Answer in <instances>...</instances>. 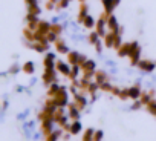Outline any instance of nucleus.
I'll use <instances>...</instances> for the list:
<instances>
[{"label": "nucleus", "mask_w": 156, "mask_h": 141, "mask_svg": "<svg viewBox=\"0 0 156 141\" xmlns=\"http://www.w3.org/2000/svg\"><path fill=\"white\" fill-rule=\"evenodd\" d=\"M57 70H58V72H61V74H64V75H70L72 67L67 66L64 61H57Z\"/></svg>", "instance_id": "39448f33"}, {"label": "nucleus", "mask_w": 156, "mask_h": 141, "mask_svg": "<svg viewBox=\"0 0 156 141\" xmlns=\"http://www.w3.org/2000/svg\"><path fill=\"white\" fill-rule=\"evenodd\" d=\"M94 136H95V130L94 129H87L84 136H83V141H94Z\"/></svg>", "instance_id": "6ab92c4d"}, {"label": "nucleus", "mask_w": 156, "mask_h": 141, "mask_svg": "<svg viewBox=\"0 0 156 141\" xmlns=\"http://www.w3.org/2000/svg\"><path fill=\"white\" fill-rule=\"evenodd\" d=\"M57 51L61 52V54H69V48L64 43H61V42H57Z\"/></svg>", "instance_id": "aec40b11"}, {"label": "nucleus", "mask_w": 156, "mask_h": 141, "mask_svg": "<svg viewBox=\"0 0 156 141\" xmlns=\"http://www.w3.org/2000/svg\"><path fill=\"white\" fill-rule=\"evenodd\" d=\"M69 61L72 64H81V63L86 61V58L81 54H78L76 51H73V52H69Z\"/></svg>", "instance_id": "7ed1b4c3"}, {"label": "nucleus", "mask_w": 156, "mask_h": 141, "mask_svg": "<svg viewBox=\"0 0 156 141\" xmlns=\"http://www.w3.org/2000/svg\"><path fill=\"white\" fill-rule=\"evenodd\" d=\"M87 16H89V14H87V6H86V5H83V6H81V9H80V22H83Z\"/></svg>", "instance_id": "4be33fe9"}, {"label": "nucleus", "mask_w": 156, "mask_h": 141, "mask_svg": "<svg viewBox=\"0 0 156 141\" xmlns=\"http://www.w3.org/2000/svg\"><path fill=\"white\" fill-rule=\"evenodd\" d=\"M138 66H139L141 70H144V72H147V74L153 72V69L156 67L154 63H151V61H145V60H141V61L138 63Z\"/></svg>", "instance_id": "20e7f679"}, {"label": "nucleus", "mask_w": 156, "mask_h": 141, "mask_svg": "<svg viewBox=\"0 0 156 141\" xmlns=\"http://www.w3.org/2000/svg\"><path fill=\"white\" fill-rule=\"evenodd\" d=\"M141 106H142V103H141V101H136V103L132 106V109H139Z\"/></svg>", "instance_id": "c85d7f7f"}, {"label": "nucleus", "mask_w": 156, "mask_h": 141, "mask_svg": "<svg viewBox=\"0 0 156 141\" xmlns=\"http://www.w3.org/2000/svg\"><path fill=\"white\" fill-rule=\"evenodd\" d=\"M19 70H20V66H19V64H14V66H11V69H9V72L16 75V74L19 72Z\"/></svg>", "instance_id": "bb28decb"}, {"label": "nucleus", "mask_w": 156, "mask_h": 141, "mask_svg": "<svg viewBox=\"0 0 156 141\" xmlns=\"http://www.w3.org/2000/svg\"><path fill=\"white\" fill-rule=\"evenodd\" d=\"M106 26H107V19H100L98 20V23H97V32L103 37V35H106Z\"/></svg>", "instance_id": "0eeeda50"}, {"label": "nucleus", "mask_w": 156, "mask_h": 141, "mask_svg": "<svg viewBox=\"0 0 156 141\" xmlns=\"http://www.w3.org/2000/svg\"><path fill=\"white\" fill-rule=\"evenodd\" d=\"M80 107H78L76 104H69V117L73 118V120H78V117H80Z\"/></svg>", "instance_id": "f8f14e48"}, {"label": "nucleus", "mask_w": 156, "mask_h": 141, "mask_svg": "<svg viewBox=\"0 0 156 141\" xmlns=\"http://www.w3.org/2000/svg\"><path fill=\"white\" fill-rule=\"evenodd\" d=\"M115 43H116V34L115 32H110L104 37V45L106 48H115Z\"/></svg>", "instance_id": "423d86ee"}, {"label": "nucleus", "mask_w": 156, "mask_h": 141, "mask_svg": "<svg viewBox=\"0 0 156 141\" xmlns=\"http://www.w3.org/2000/svg\"><path fill=\"white\" fill-rule=\"evenodd\" d=\"M127 91H129V98H132V100H138V98L141 97V89H139V86H132V88H129Z\"/></svg>", "instance_id": "9d476101"}, {"label": "nucleus", "mask_w": 156, "mask_h": 141, "mask_svg": "<svg viewBox=\"0 0 156 141\" xmlns=\"http://www.w3.org/2000/svg\"><path fill=\"white\" fill-rule=\"evenodd\" d=\"M95 61L94 60H86L84 63H81V67L84 72H95Z\"/></svg>", "instance_id": "6e6552de"}, {"label": "nucleus", "mask_w": 156, "mask_h": 141, "mask_svg": "<svg viewBox=\"0 0 156 141\" xmlns=\"http://www.w3.org/2000/svg\"><path fill=\"white\" fill-rule=\"evenodd\" d=\"M101 138H103V130H95L94 141H101Z\"/></svg>", "instance_id": "b1692460"}, {"label": "nucleus", "mask_w": 156, "mask_h": 141, "mask_svg": "<svg viewBox=\"0 0 156 141\" xmlns=\"http://www.w3.org/2000/svg\"><path fill=\"white\" fill-rule=\"evenodd\" d=\"M107 28L110 29V32H115V34H118V32H121V28H119V25H118V22H116V19H115V16H107Z\"/></svg>", "instance_id": "f257e3e1"}, {"label": "nucleus", "mask_w": 156, "mask_h": 141, "mask_svg": "<svg viewBox=\"0 0 156 141\" xmlns=\"http://www.w3.org/2000/svg\"><path fill=\"white\" fill-rule=\"evenodd\" d=\"M130 52H132V43H127V45H122L118 51V55L119 57H130Z\"/></svg>", "instance_id": "1a4fd4ad"}, {"label": "nucleus", "mask_w": 156, "mask_h": 141, "mask_svg": "<svg viewBox=\"0 0 156 141\" xmlns=\"http://www.w3.org/2000/svg\"><path fill=\"white\" fill-rule=\"evenodd\" d=\"M100 88H101L103 91H113V88H112V85H109L107 81H106V83H103V85H101Z\"/></svg>", "instance_id": "393cba45"}, {"label": "nucleus", "mask_w": 156, "mask_h": 141, "mask_svg": "<svg viewBox=\"0 0 156 141\" xmlns=\"http://www.w3.org/2000/svg\"><path fill=\"white\" fill-rule=\"evenodd\" d=\"M141 103L148 106V104L151 103V94H142V95H141Z\"/></svg>", "instance_id": "412c9836"}, {"label": "nucleus", "mask_w": 156, "mask_h": 141, "mask_svg": "<svg viewBox=\"0 0 156 141\" xmlns=\"http://www.w3.org/2000/svg\"><path fill=\"white\" fill-rule=\"evenodd\" d=\"M83 23H84V26H86V28H94V26L97 25L95 19H94V17H90V16H87V17L83 20Z\"/></svg>", "instance_id": "a211bd4d"}, {"label": "nucleus", "mask_w": 156, "mask_h": 141, "mask_svg": "<svg viewBox=\"0 0 156 141\" xmlns=\"http://www.w3.org/2000/svg\"><path fill=\"white\" fill-rule=\"evenodd\" d=\"M60 91H61V86H58L57 83H52L51 88H49V95H51V97H55Z\"/></svg>", "instance_id": "f3484780"}, {"label": "nucleus", "mask_w": 156, "mask_h": 141, "mask_svg": "<svg viewBox=\"0 0 156 141\" xmlns=\"http://www.w3.org/2000/svg\"><path fill=\"white\" fill-rule=\"evenodd\" d=\"M95 48H97V52H98V54H100V52H101V51H103V49H101V42H98V43H97V45H95Z\"/></svg>", "instance_id": "c756f323"}, {"label": "nucleus", "mask_w": 156, "mask_h": 141, "mask_svg": "<svg viewBox=\"0 0 156 141\" xmlns=\"http://www.w3.org/2000/svg\"><path fill=\"white\" fill-rule=\"evenodd\" d=\"M89 37H90V38H89V40H90V43H92V45H97V43L100 42V40H98V37H101V35H100L98 32H94V34H90Z\"/></svg>", "instance_id": "5701e85b"}, {"label": "nucleus", "mask_w": 156, "mask_h": 141, "mask_svg": "<svg viewBox=\"0 0 156 141\" xmlns=\"http://www.w3.org/2000/svg\"><path fill=\"white\" fill-rule=\"evenodd\" d=\"M54 118H46V120H43V130H44V133H51L52 132V126H54Z\"/></svg>", "instance_id": "9b49d317"}, {"label": "nucleus", "mask_w": 156, "mask_h": 141, "mask_svg": "<svg viewBox=\"0 0 156 141\" xmlns=\"http://www.w3.org/2000/svg\"><path fill=\"white\" fill-rule=\"evenodd\" d=\"M119 3V0H103V6H104V11L107 16H110L115 9V6Z\"/></svg>", "instance_id": "f03ea898"}, {"label": "nucleus", "mask_w": 156, "mask_h": 141, "mask_svg": "<svg viewBox=\"0 0 156 141\" xmlns=\"http://www.w3.org/2000/svg\"><path fill=\"white\" fill-rule=\"evenodd\" d=\"M69 130H70V133H73V135L80 133V132H81V123L78 121V120H75V121L69 126Z\"/></svg>", "instance_id": "ddd939ff"}, {"label": "nucleus", "mask_w": 156, "mask_h": 141, "mask_svg": "<svg viewBox=\"0 0 156 141\" xmlns=\"http://www.w3.org/2000/svg\"><path fill=\"white\" fill-rule=\"evenodd\" d=\"M28 3V8H32V6H37V0H26Z\"/></svg>", "instance_id": "cd10ccee"}, {"label": "nucleus", "mask_w": 156, "mask_h": 141, "mask_svg": "<svg viewBox=\"0 0 156 141\" xmlns=\"http://www.w3.org/2000/svg\"><path fill=\"white\" fill-rule=\"evenodd\" d=\"M81 69H83V67H81V64H72V72H70V75H69V77L75 80V78L78 77V72H80Z\"/></svg>", "instance_id": "dca6fc26"}, {"label": "nucleus", "mask_w": 156, "mask_h": 141, "mask_svg": "<svg viewBox=\"0 0 156 141\" xmlns=\"http://www.w3.org/2000/svg\"><path fill=\"white\" fill-rule=\"evenodd\" d=\"M22 69L25 70V74H34L35 66H34V63H32V61H26V63L23 64V67H22Z\"/></svg>", "instance_id": "2eb2a0df"}, {"label": "nucleus", "mask_w": 156, "mask_h": 141, "mask_svg": "<svg viewBox=\"0 0 156 141\" xmlns=\"http://www.w3.org/2000/svg\"><path fill=\"white\" fill-rule=\"evenodd\" d=\"M106 78H107V75H106V72H103V70H100V72H97L95 74V81L101 86L103 83H106Z\"/></svg>", "instance_id": "4468645a"}, {"label": "nucleus", "mask_w": 156, "mask_h": 141, "mask_svg": "<svg viewBox=\"0 0 156 141\" xmlns=\"http://www.w3.org/2000/svg\"><path fill=\"white\" fill-rule=\"evenodd\" d=\"M148 110H150L151 114L156 115V101H151V103L148 104Z\"/></svg>", "instance_id": "a878e982"}]
</instances>
